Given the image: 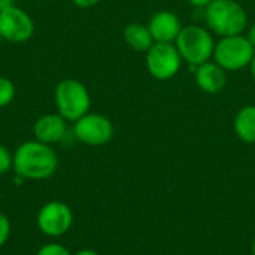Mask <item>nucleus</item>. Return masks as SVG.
Returning a JSON list of instances; mask_svg holds the SVG:
<instances>
[{"mask_svg":"<svg viewBox=\"0 0 255 255\" xmlns=\"http://www.w3.org/2000/svg\"><path fill=\"white\" fill-rule=\"evenodd\" d=\"M13 4H15V0H0V10L9 7V6H13Z\"/></svg>","mask_w":255,"mask_h":255,"instance_id":"5701e85b","label":"nucleus"},{"mask_svg":"<svg viewBox=\"0 0 255 255\" xmlns=\"http://www.w3.org/2000/svg\"><path fill=\"white\" fill-rule=\"evenodd\" d=\"M251 254L255 255V238L254 241H253V244H251Z\"/></svg>","mask_w":255,"mask_h":255,"instance_id":"393cba45","label":"nucleus"},{"mask_svg":"<svg viewBox=\"0 0 255 255\" xmlns=\"http://www.w3.org/2000/svg\"><path fill=\"white\" fill-rule=\"evenodd\" d=\"M12 170L25 181H45L58 170V155L51 145L36 139L25 140L13 151Z\"/></svg>","mask_w":255,"mask_h":255,"instance_id":"f257e3e1","label":"nucleus"},{"mask_svg":"<svg viewBox=\"0 0 255 255\" xmlns=\"http://www.w3.org/2000/svg\"><path fill=\"white\" fill-rule=\"evenodd\" d=\"M235 133L245 143H255V105L241 108L235 117Z\"/></svg>","mask_w":255,"mask_h":255,"instance_id":"4468645a","label":"nucleus"},{"mask_svg":"<svg viewBox=\"0 0 255 255\" xmlns=\"http://www.w3.org/2000/svg\"><path fill=\"white\" fill-rule=\"evenodd\" d=\"M254 54V46L242 33L220 37L215 42L212 60L218 63L226 72H238L245 67H250Z\"/></svg>","mask_w":255,"mask_h":255,"instance_id":"39448f33","label":"nucleus"},{"mask_svg":"<svg viewBox=\"0 0 255 255\" xmlns=\"http://www.w3.org/2000/svg\"><path fill=\"white\" fill-rule=\"evenodd\" d=\"M247 39L250 40V43L254 46V49H255V22H253L250 27H248V31H247Z\"/></svg>","mask_w":255,"mask_h":255,"instance_id":"412c9836","label":"nucleus"},{"mask_svg":"<svg viewBox=\"0 0 255 255\" xmlns=\"http://www.w3.org/2000/svg\"><path fill=\"white\" fill-rule=\"evenodd\" d=\"M205 24L215 36L242 34L248 27L245 7L236 0H214L205 9Z\"/></svg>","mask_w":255,"mask_h":255,"instance_id":"f03ea898","label":"nucleus"},{"mask_svg":"<svg viewBox=\"0 0 255 255\" xmlns=\"http://www.w3.org/2000/svg\"><path fill=\"white\" fill-rule=\"evenodd\" d=\"M34 34V21L27 10L13 4L0 10V39L24 43Z\"/></svg>","mask_w":255,"mask_h":255,"instance_id":"1a4fd4ad","label":"nucleus"},{"mask_svg":"<svg viewBox=\"0 0 255 255\" xmlns=\"http://www.w3.org/2000/svg\"><path fill=\"white\" fill-rule=\"evenodd\" d=\"M145 54L148 73L157 81H169L181 70L182 57L175 43L155 42Z\"/></svg>","mask_w":255,"mask_h":255,"instance_id":"423d86ee","label":"nucleus"},{"mask_svg":"<svg viewBox=\"0 0 255 255\" xmlns=\"http://www.w3.org/2000/svg\"><path fill=\"white\" fill-rule=\"evenodd\" d=\"M72 131L78 142L88 146H102L114 137V124L103 114L88 112L73 123Z\"/></svg>","mask_w":255,"mask_h":255,"instance_id":"0eeeda50","label":"nucleus"},{"mask_svg":"<svg viewBox=\"0 0 255 255\" xmlns=\"http://www.w3.org/2000/svg\"><path fill=\"white\" fill-rule=\"evenodd\" d=\"M36 223L42 235L57 239L64 236L72 229L73 212L64 202L51 200L39 209Z\"/></svg>","mask_w":255,"mask_h":255,"instance_id":"6e6552de","label":"nucleus"},{"mask_svg":"<svg viewBox=\"0 0 255 255\" xmlns=\"http://www.w3.org/2000/svg\"><path fill=\"white\" fill-rule=\"evenodd\" d=\"M16 94V88L12 79L6 76H0V109L9 106Z\"/></svg>","mask_w":255,"mask_h":255,"instance_id":"2eb2a0df","label":"nucleus"},{"mask_svg":"<svg viewBox=\"0 0 255 255\" xmlns=\"http://www.w3.org/2000/svg\"><path fill=\"white\" fill-rule=\"evenodd\" d=\"M175 45L182 57V61L196 70L197 66L212 60L215 40L208 27L200 24H188L182 27Z\"/></svg>","mask_w":255,"mask_h":255,"instance_id":"7ed1b4c3","label":"nucleus"},{"mask_svg":"<svg viewBox=\"0 0 255 255\" xmlns=\"http://www.w3.org/2000/svg\"><path fill=\"white\" fill-rule=\"evenodd\" d=\"M75 6L81 7V9H90L96 4L100 3V0H72Z\"/></svg>","mask_w":255,"mask_h":255,"instance_id":"6ab92c4d","label":"nucleus"},{"mask_svg":"<svg viewBox=\"0 0 255 255\" xmlns=\"http://www.w3.org/2000/svg\"><path fill=\"white\" fill-rule=\"evenodd\" d=\"M54 103L57 112L67 123H75L90 112L91 96L85 84L79 79L66 78L54 90Z\"/></svg>","mask_w":255,"mask_h":255,"instance_id":"20e7f679","label":"nucleus"},{"mask_svg":"<svg viewBox=\"0 0 255 255\" xmlns=\"http://www.w3.org/2000/svg\"><path fill=\"white\" fill-rule=\"evenodd\" d=\"M36 255H73L70 253V250H67L64 245L57 244V242H51V244H45L42 245Z\"/></svg>","mask_w":255,"mask_h":255,"instance_id":"dca6fc26","label":"nucleus"},{"mask_svg":"<svg viewBox=\"0 0 255 255\" xmlns=\"http://www.w3.org/2000/svg\"><path fill=\"white\" fill-rule=\"evenodd\" d=\"M0 51H1V39H0Z\"/></svg>","mask_w":255,"mask_h":255,"instance_id":"a878e982","label":"nucleus"},{"mask_svg":"<svg viewBox=\"0 0 255 255\" xmlns=\"http://www.w3.org/2000/svg\"><path fill=\"white\" fill-rule=\"evenodd\" d=\"M13 167V152L9 151L7 146L0 143V176L6 175Z\"/></svg>","mask_w":255,"mask_h":255,"instance_id":"f3484780","label":"nucleus"},{"mask_svg":"<svg viewBox=\"0 0 255 255\" xmlns=\"http://www.w3.org/2000/svg\"><path fill=\"white\" fill-rule=\"evenodd\" d=\"M182 27L184 25L179 16L175 12L166 9L155 12L148 21V28L152 34L154 42L175 43Z\"/></svg>","mask_w":255,"mask_h":255,"instance_id":"9b49d317","label":"nucleus"},{"mask_svg":"<svg viewBox=\"0 0 255 255\" xmlns=\"http://www.w3.org/2000/svg\"><path fill=\"white\" fill-rule=\"evenodd\" d=\"M197 87L206 94H218L227 85V72L214 60H209L194 70Z\"/></svg>","mask_w":255,"mask_h":255,"instance_id":"f8f14e48","label":"nucleus"},{"mask_svg":"<svg viewBox=\"0 0 255 255\" xmlns=\"http://www.w3.org/2000/svg\"><path fill=\"white\" fill-rule=\"evenodd\" d=\"M10 230H12V226H10L9 218L3 212H0V248L7 242L10 236Z\"/></svg>","mask_w":255,"mask_h":255,"instance_id":"a211bd4d","label":"nucleus"},{"mask_svg":"<svg viewBox=\"0 0 255 255\" xmlns=\"http://www.w3.org/2000/svg\"><path fill=\"white\" fill-rule=\"evenodd\" d=\"M250 73H251V78L254 79L255 82V54L253 60H251V63H250Z\"/></svg>","mask_w":255,"mask_h":255,"instance_id":"b1692460","label":"nucleus"},{"mask_svg":"<svg viewBox=\"0 0 255 255\" xmlns=\"http://www.w3.org/2000/svg\"><path fill=\"white\" fill-rule=\"evenodd\" d=\"M67 134V121L58 114H45L39 117L33 124V136L36 140L46 143V145H55L61 142Z\"/></svg>","mask_w":255,"mask_h":255,"instance_id":"9d476101","label":"nucleus"},{"mask_svg":"<svg viewBox=\"0 0 255 255\" xmlns=\"http://www.w3.org/2000/svg\"><path fill=\"white\" fill-rule=\"evenodd\" d=\"M194 9H206L214 0H187Z\"/></svg>","mask_w":255,"mask_h":255,"instance_id":"aec40b11","label":"nucleus"},{"mask_svg":"<svg viewBox=\"0 0 255 255\" xmlns=\"http://www.w3.org/2000/svg\"><path fill=\"white\" fill-rule=\"evenodd\" d=\"M73 255H100L97 251L94 250H79L78 253H75Z\"/></svg>","mask_w":255,"mask_h":255,"instance_id":"4be33fe9","label":"nucleus"},{"mask_svg":"<svg viewBox=\"0 0 255 255\" xmlns=\"http://www.w3.org/2000/svg\"><path fill=\"white\" fill-rule=\"evenodd\" d=\"M124 40L130 49L136 52H146L155 42L148 25L142 22H130L124 28Z\"/></svg>","mask_w":255,"mask_h":255,"instance_id":"ddd939ff","label":"nucleus"}]
</instances>
